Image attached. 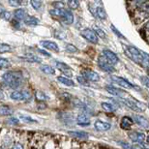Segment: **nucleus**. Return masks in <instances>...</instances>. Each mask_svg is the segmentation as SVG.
Wrapping results in <instances>:
<instances>
[{"instance_id":"nucleus-1","label":"nucleus","mask_w":149,"mask_h":149,"mask_svg":"<svg viewBox=\"0 0 149 149\" xmlns=\"http://www.w3.org/2000/svg\"><path fill=\"white\" fill-rule=\"evenodd\" d=\"M2 80L9 87L17 89L22 83V76L19 72H7L2 76Z\"/></svg>"},{"instance_id":"nucleus-2","label":"nucleus","mask_w":149,"mask_h":149,"mask_svg":"<svg viewBox=\"0 0 149 149\" xmlns=\"http://www.w3.org/2000/svg\"><path fill=\"white\" fill-rule=\"evenodd\" d=\"M125 53L128 57H130L134 62L136 64H139L142 66V56H141V50L136 49L133 46H125L124 47Z\"/></svg>"},{"instance_id":"nucleus-3","label":"nucleus","mask_w":149,"mask_h":149,"mask_svg":"<svg viewBox=\"0 0 149 149\" xmlns=\"http://www.w3.org/2000/svg\"><path fill=\"white\" fill-rule=\"evenodd\" d=\"M120 104L122 105L126 106L127 108L131 109L132 111H136V112H141V111H144L145 109L143 108V106L141 105L139 102H136V101H133L131 99H126V98H118L117 99Z\"/></svg>"},{"instance_id":"nucleus-4","label":"nucleus","mask_w":149,"mask_h":149,"mask_svg":"<svg viewBox=\"0 0 149 149\" xmlns=\"http://www.w3.org/2000/svg\"><path fill=\"white\" fill-rule=\"evenodd\" d=\"M89 11L94 15L95 17L100 19H107V13L102 6H98L97 3H91L89 4Z\"/></svg>"},{"instance_id":"nucleus-5","label":"nucleus","mask_w":149,"mask_h":149,"mask_svg":"<svg viewBox=\"0 0 149 149\" xmlns=\"http://www.w3.org/2000/svg\"><path fill=\"white\" fill-rule=\"evenodd\" d=\"M111 79L114 83H116V84L120 85L121 87L129 88V89H136V90H139V87H138V86H136V85H134L133 83H131L130 81H128V80H127V79H125L124 77H117V76H112V77H111Z\"/></svg>"},{"instance_id":"nucleus-6","label":"nucleus","mask_w":149,"mask_h":149,"mask_svg":"<svg viewBox=\"0 0 149 149\" xmlns=\"http://www.w3.org/2000/svg\"><path fill=\"white\" fill-rule=\"evenodd\" d=\"M80 35L85 39L86 41L90 42L92 44H98L99 42V38L95 33V31L93 29H90V28H85L80 32Z\"/></svg>"},{"instance_id":"nucleus-7","label":"nucleus","mask_w":149,"mask_h":149,"mask_svg":"<svg viewBox=\"0 0 149 149\" xmlns=\"http://www.w3.org/2000/svg\"><path fill=\"white\" fill-rule=\"evenodd\" d=\"M32 97L29 91H17L15 90L10 94V98L15 101H28Z\"/></svg>"},{"instance_id":"nucleus-8","label":"nucleus","mask_w":149,"mask_h":149,"mask_svg":"<svg viewBox=\"0 0 149 149\" xmlns=\"http://www.w3.org/2000/svg\"><path fill=\"white\" fill-rule=\"evenodd\" d=\"M98 65H99L100 69L103 70L104 72L113 73L115 71L114 67L109 63L108 60H107V59L105 58V56H104V55L99 56V58H98Z\"/></svg>"},{"instance_id":"nucleus-9","label":"nucleus","mask_w":149,"mask_h":149,"mask_svg":"<svg viewBox=\"0 0 149 149\" xmlns=\"http://www.w3.org/2000/svg\"><path fill=\"white\" fill-rule=\"evenodd\" d=\"M81 74L86 80H88V81L96 82V81H99V79H100L99 74L96 73L95 71H92V70H89V69L83 70L81 72Z\"/></svg>"},{"instance_id":"nucleus-10","label":"nucleus","mask_w":149,"mask_h":149,"mask_svg":"<svg viewBox=\"0 0 149 149\" xmlns=\"http://www.w3.org/2000/svg\"><path fill=\"white\" fill-rule=\"evenodd\" d=\"M103 55L105 56V58L108 60V62L111 65H115V64H117L118 63V61H119V59L117 57V55L115 54L114 52H111V50H109V49H104V52H103Z\"/></svg>"},{"instance_id":"nucleus-11","label":"nucleus","mask_w":149,"mask_h":149,"mask_svg":"<svg viewBox=\"0 0 149 149\" xmlns=\"http://www.w3.org/2000/svg\"><path fill=\"white\" fill-rule=\"evenodd\" d=\"M129 139L133 142H135L136 144L142 143L146 139V136L143 133H139V132H132L129 134Z\"/></svg>"},{"instance_id":"nucleus-12","label":"nucleus","mask_w":149,"mask_h":149,"mask_svg":"<svg viewBox=\"0 0 149 149\" xmlns=\"http://www.w3.org/2000/svg\"><path fill=\"white\" fill-rule=\"evenodd\" d=\"M55 66L56 68L60 71L61 73H63L64 74H66L67 77H72L73 73H72V69H71L70 66H68L66 63L61 61H56L55 62Z\"/></svg>"},{"instance_id":"nucleus-13","label":"nucleus","mask_w":149,"mask_h":149,"mask_svg":"<svg viewBox=\"0 0 149 149\" xmlns=\"http://www.w3.org/2000/svg\"><path fill=\"white\" fill-rule=\"evenodd\" d=\"M106 90L108 91V93H109L111 95H113V96H115V97H118V98H123L124 95L126 94V91L122 90L120 88L114 87L113 85L106 86Z\"/></svg>"},{"instance_id":"nucleus-14","label":"nucleus","mask_w":149,"mask_h":149,"mask_svg":"<svg viewBox=\"0 0 149 149\" xmlns=\"http://www.w3.org/2000/svg\"><path fill=\"white\" fill-rule=\"evenodd\" d=\"M94 127L98 132H106L111 128V125L109 122H105L102 120H96L94 123Z\"/></svg>"},{"instance_id":"nucleus-15","label":"nucleus","mask_w":149,"mask_h":149,"mask_svg":"<svg viewBox=\"0 0 149 149\" xmlns=\"http://www.w3.org/2000/svg\"><path fill=\"white\" fill-rule=\"evenodd\" d=\"M41 46L44 47V49L52 50V52H59V47L58 45L54 43V42L52 41H41L40 42Z\"/></svg>"},{"instance_id":"nucleus-16","label":"nucleus","mask_w":149,"mask_h":149,"mask_svg":"<svg viewBox=\"0 0 149 149\" xmlns=\"http://www.w3.org/2000/svg\"><path fill=\"white\" fill-rule=\"evenodd\" d=\"M69 135L74 139H82V141H85L89 138L88 134L86 132H83V131H69Z\"/></svg>"},{"instance_id":"nucleus-17","label":"nucleus","mask_w":149,"mask_h":149,"mask_svg":"<svg viewBox=\"0 0 149 149\" xmlns=\"http://www.w3.org/2000/svg\"><path fill=\"white\" fill-rule=\"evenodd\" d=\"M134 120L139 126H141L142 128H149V120L141 115H134Z\"/></svg>"},{"instance_id":"nucleus-18","label":"nucleus","mask_w":149,"mask_h":149,"mask_svg":"<svg viewBox=\"0 0 149 149\" xmlns=\"http://www.w3.org/2000/svg\"><path fill=\"white\" fill-rule=\"evenodd\" d=\"M77 123L79 125V126H89L90 125V118L88 117L85 113H82V114H79L77 117Z\"/></svg>"},{"instance_id":"nucleus-19","label":"nucleus","mask_w":149,"mask_h":149,"mask_svg":"<svg viewBox=\"0 0 149 149\" xmlns=\"http://www.w3.org/2000/svg\"><path fill=\"white\" fill-rule=\"evenodd\" d=\"M67 13V9H52L49 10V14L52 15V17H59V19H63L64 16Z\"/></svg>"},{"instance_id":"nucleus-20","label":"nucleus","mask_w":149,"mask_h":149,"mask_svg":"<svg viewBox=\"0 0 149 149\" xmlns=\"http://www.w3.org/2000/svg\"><path fill=\"white\" fill-rule=\"evenodd\" d=\"M14 16L17 20H24L28 15L26 13V11L23 10V9H17L14 12Z\"/></svg>"},{"instance_id":"nucleus-21","label":"nucleus","mask_w":149,"mask_h":149,"mask_svg":"<svg viewBox=\"0 0 149 149\" xmlns=\"http://www.w3.org/2000/svg\"><path fill=\"white\" fill-rule=\"evenodd\" d=\"M132 125H133V120H132V118L129 117V116H124V117L122 118L121 124H120V126H121L122 129L129 130Z\"/></svg>"},{"instance_id":"nucleus-22","label":"nucleus","mask_w":149,"mask_h":149,"mask_svg":"<svg viewBox=\"0 0 149 149\" xmlns=\"http://www.w3.org/2000/svg\"><path fill=\"white\" fill-rule=\"evenodd\" d=\"M23 22L27 26H37L39 24V19L33 16H29V15Z\"/></svg>"},{"instance_id":"nucleus-23","label":"nucleus","mask_w":149,"mask_h":149,"mask_svg":"<svg viewBox=\"0 0 149 149\" xmlns=\"http://www.w3.org/2000/svg\"><path fill=\"white\" fill-rule=\"evenodd\" d=\"M13 114V109L8 106H0V115L1 116H9Z\"/></svg>"},{"instance_id":"nucleus-24","label":"nucleus","mask_w":149,"mask_h":149,"mask_svg":"<svg viewBox=\"0 0 149 149\" xmlns=\"http://www.w3.org/2000/svg\"><path fill=\"white\" fill-rule=\"evenodd\" d=\"M101 107H102V109L104 111H108V112H113L116 111V109H117L114 105H112L111 103H107V102H103L101 104Z\"/></svg>"},{"instance_id":"nucleus-25","label":"nucleus","mask_w":149,"mask_h":149,"mask_svg":"<svg viewBox=\"0 0 149 149\" xmlns=\"http://www.w3.org/2000/svg\"><path fill=\"white\" fill-rule=\"evenodd\" d=\"M61 20L65 23V24H67V25L72 24L73 22H74V16H73V14L71 13V12H70L69 10H67L66 15H65L64 17H63V19H62Z\"/></svg>"},{"instance_id":"nucleus-26","label":"nucleus","mask_w":149,"mask_h":149,"mask_svg":"<svg viewBox=\"0 0 149 149\" xmlns=\"http://www.w3.org/2000/svg\"><path fill=\"white\" fill-rule=\"evenodd\" d=\"M57 80L59 82H61L62 84L66 85V86H69V87H72V86L74 85V83L72 79H70L69 77H57Z\"/></svg>"},{"instance_id":"nucleus-27","label":"nucleus","mask_w":149,"mask_h":149,"mask_svg":"<svg viewBox=\"0 0 149 149\" xmlns=\"http://www.w3.org/2000/svg\"><path fill=\"white\" fill-rule=\"evenodd\" d=\"M40 70L47 74H54L55 73L54 69H53L52 66H49V65H41Z\"/></svg>"},{"instance_id":"nucleus-28","label":"nucleus","mask_w":149,"mask_h":149,"mask_svg":"<svg viewBox=\"0 0 149 149\" xmlns=\"http://www.w3.org/2000/svg\"><path fill=\"white\" fill-rule=\"evenodd\" d=\"M25 60L28 61V62H31V63H41V62H42V59L40 57H38V56L33 55V54H30V55L26 56Z\"/></svg>"},{"instance_id":"nucleus-29","label":"nucleus","mask_w":149,"mask_h":149,"mask_svg":"<svg viewBox=\"0 0 149 149\" xmlns=\"http://www.w3.org/2000/svg\"><path fill=\"white\" fill-rule=\"evenodd\" d=\"M11 66V63L9 62L8 59L0 57V69H7Z\"/></svg>"},{"instance_id":"nucleus-30","label":"nucleus","mask_w":149,"mask_h":149,"mask_svg":"<svg viewBox=\"0 0 149 149\" xmlns=\"http://www.w3.org/2000/svg\"><path fill=\"white\" fill-rule=\"evenodd\" d=\"M12 50V47L9 46L8 44H4V43H0V53H5V52H9Z\"/></svg>"},{"instance_id":"nucleus-31","label":"nucleus","mask_w":149,"mask_h":149,"mask_svg":"<svg viewBox=\"0 0 149 149\" xmlns=\"http://www.w3.org/2000/svg\"><path fill=\"white\" fill-rule=\"evenodd\" d=\"M94 31H95V33H96V35L98 36V38H102V39H106L107 38V35L106 33L104 32L102 29L99 28V27H97V26H95L94 27Z\"/></svg>"},{"instance_id":"nucleus-32","label":"nucleus","mask_w":149,"mask_h":149,"mask_svg":"<svg viewBox=\"0 0 149 149\" xmlns=\"http://www.w3.org/2000/svg\"><path fill=\"white\" fill-rule=\"evenodd\" d=\"M30 4L35 10H40L43 3H42V1H38V0H32V1H30Z\"/></svg>"},{"instance_id":"nucleus-33","label":"nucleus","mask_w":149,"mask_h":149,"mask_svg":"<svg viewBox=\"0 0 149 149\" xmlns=\"http://www.w3.org/2000/svg\"><path fill=\"white\" fill-rule=\"evenodd\" d=\"M23 122H26V123H36V120H34L33 118H31L30 116H25V115H20L19 117Z\"/></svg>"},{"instance_id":"nucleus-34","label":"nucleus","mask_w":149,"mask_h":149,"mask_svg":"<svg viewBox=\"0 0 149 149\" xmlns=\"http://www.w3.org/2000/svg\"><path fill=\"white\" fill-rule=\"evenodd\" d=\"M65 49H66L68 52H72V53L77 52V49L72 44H66V46H65Z\"/></svg>"},{"instance_id":"nucleus-35","label":"nucleus","mask_w":149,"mask_h":149,"mask_svg":"<svg viewBox=\"0 0 149 149\" xmlns=\"http://www.w3.org/2000/svg\"><path fill=\"white\" fill-rule=\"evenodd\" d=\"M36 99L38 101H40V102H43V101H45L47 99V97H46V95H45L44 92H41V91H37L36 92Z\"/></svg>"},{"instance_id":"nucleus-36","label":"nucleus","mask_w":149,"mask_h":149,"mask_svg":"<svg viewBox=\"0 0 149 149\" xmlns=\"http://www.w3.org/2000/svg\"><path fill=\"white\" fill-rule=\"evenodd\" d=\"M67 4H68V6H69L71 9H77V8H79V2L76 1V0H72V1H68Z\"/></svg>"},{"instance_id":"nucleus-37","label":"nucleus","mask_w":149,"mask_h":149,"mask_svg":"<svg viewBox=\"0 0 149 149\" xmlns=\"http://www.w3.org/2000/svg\"><path fill=\"white\" fill-rule=\"evenodd\" d=\"M77 81H79L81 85H83V86H89L88 85V80H86L83 77H80V76L77 77Z\"/></svg>"},{"instance_id":"nucleus-38","label":"nucleus","mask_w":149,"mask_h":149,"mask_svg":"<svg viewBox=\"0 0 149 149\" xmlns=\"http://www.w3.org/2000/svg\"><path fill=\"white\" fill-rule=\"evenodd\" d=\"M1 17L3 19H5V20H9V19H11V17H12V14L10 13V12H8V11H5L4 13H3L1 15Z\"/></svg>"},{"instance_id":"nucleus-39","label":"nucleus","mask_w":149,"mask_h":149,"mask_svg":"<svg viewBox=\"0 0 149 149\" xmlns=\"http://www.w3.org/2000/svg\"><path fill=\"white\" fill-rule=\"evenodd\" d=\"M117 143L119 145H121V147H123L124 149H133V146L132 145H130L129 143H127V142H124V141H117Z\"/></svg>"},{"instance_id":"nucleus-40","label":"nucleus","mask_w":149,"mask_h":149,"mask_svg":"<svg viewBox=\"0 0 149 149\" xmlns=\"http://www.w3.org/2000/svg\"><path fill=\"white\" fill-rule=\"evenodd\" d=\"M8 123L11 124V125H17L19 123V119L16 118V117H10L8 120Z\"/></svg>"},{"instance_id":"nucleus-41","label":"nucleus","mask_w":149,"mask_h":149,"mask_svg":"<svg viewBox=\"0 0 149 149\" xmlns=\"http://www.w3.org/2000/svg\"><path fill=\"white\" fill-rule=\"evenodd\" d=\"M9 4L11 6H13V7H19V6L22 5V2L17 1V0H10V1H9Z\"/></svg>"},{"instance_id":"nucleus-42","label":"nucleus","mask_w":149,"mask_h":149,"mask_svg":"<svg viewBox=\"0 0 149 149\" xmlns=\"http://www.w3.org/2000/svg\"><path fill=\"white\" fill-rule=\"evenodd\" d=\"M141 81L143 83L146 87H149V77H141Z\"/></svg>"},{"instance_id":"nucleus-43","label":"nucleus","mask_w":149,"mask_h":149,"mask_svg":"<svg viewBox=\"0 0 149 149\" xmlns=\"http://www.w3.org/2000/svg\"><path fill=\"white\" fill-rule=\"evenodd\" d=\"M111 30H112L113 32H114V33H115L116 35H117L118 37H120V38H123V39H125V37L123 36V35H122L121 33H119L118 30H117V29H116V28H115L113 25H111Z\"/></svg>"},{"instance_id":"nucleus-44","label":"nucleus","mask_w":149,"mask_h":149,"mask_svg":"<svg viewBox=\"0 0 149 149\" xmlns=\"http://www.w3.org/2000/svg\"><path fill=\"white\" fill-rule=\"evenodd\" d=\"M12 149H23V146L22 143H19V142H16Z\"/></svg>"},{"instance_id":"nucleus-45","label":"nucleus","mask_w":149,"mask_h":149,"mask_svg":"<svg viewBox=\"0 0 149 149\" xmlns=\"http://www.w3.org/2000/svg\"><path fill=\"white\" fill-rule=\"evenodd\" d=\"M139 147L142 148V149H149V145L146 144V143H144V142H142V143H139L138 144Z\"/></svg>"},{"instance_id":"nucleus-46","label":"nucleus","mask_w":149,"mask_h":149,"mask_svg":"<svg viewBox=\"0 0 149 149\" xmlns=\"http://www.w3.org/2000/svg\"><path fill=\"white\" fill-rule=\"evenodd\" d=\"M39 52H41L42 54L45 55V56H47V57H49V56H50L49 53H47V52H45V50H43V49H39Z\"/></svg>"},{"instance_id":"nucleus-47","label":"nucleus","mask_w":149,"mask_h":149,"mask_svg":"<svg viewBox=\"0 0 149 149\" xmlns=\"http://www.w3.org/2000/svg\"><path fill=\"white\" fill-rule=\"evenodd\" d=\"M5 12V9H4V7H3L2 5H0V16H1V15L4 13Z\"/></svg>"},{"instance_id":"nucleus-48","label":"nucleus","mask_w":149,"mask_h":149,"mask_svg":"<svg viewBox=\"0 0 149 149\" xmlns=\"http://www.w3.org/2000/svg\"><path fill=\"white\" fill-rule=\"evenodd\" d=\"M145 29H146V31L147 32H149V22L145 24Z\"/></svg>"},{"instance_id":"nucleus-49","label":"nucleus","mask_w":149,"mask_h":149,"mask_svg":"<svg viewBox=\"0 0 149 149\" xmlns=\"http://www.w3.org/2000/svg\"><path fill=\"white\" fill-rule=\"evenodd\" d=\"M3 98H4V94H3V92L0 90V100L3 99Z\"/></svg>"},{"instance_id":"nucleus-50","label":"nucleus","mask_w":149,"mask_h":149,"mask_svg":"<svg viewBox=\"0 0 149 149\" xmlns=\"http://www.w3.org/2000/svg\"><path fill=\"white\" fill-rule=\"evenodd\" d=\"M146 141H147V142H149V136L146 138Z\"/></svg>"},{"instance_id":"nucleus-51","label":"nucleus","mask_w":149,"mask_h":149,"mask_svg":"<svg viewBox=\"0 0 149 149\" xmlns=\"http://www.w3.org/2000/svg\"><path fill=\"white\" fill-rule=\"evenodd\" d=\"M147 106H148V109H149V103H148V105H147Z\"/></svg>"},{"instance_id":"nucleus-52","label":"nucleus","mask_w":149,"mask_h":149,"mask_svg":"<svg viewBox=\"0 0 149 149\" xmlns=\"http://www.w3.org/2000/svg\"><path fill=\"white\" fill-rule=\"evenodd\" d=\"M0 149H4V148H2V147H0Z\"/></svg>"}]
</instances>
